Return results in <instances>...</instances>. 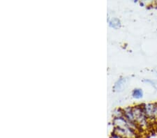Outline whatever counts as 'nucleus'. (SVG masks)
<instances>
[{"label":"nucleus","instance_id":"nucleus-1","mask_svg":"<svg viewBox=\"0 0 157 138\" xmlns=\"http://www.w3.org/2000/svg\"><path fill=\"white\" fill-rule=\"evenodd\" d=\"M133 114L134 119L141 124L146 123V114L144 111V109H142L139 106H136L135 108H133Z\"/></svg>","mask_w":157,"mask_h":138},{"label":"nucleus","instance_id":"nucleus-4","mask_svg":"<svg viewBox=\"0 0 157 138\" xmlns=\"http://www.w3.org/2000/svg\"><path fill=\"white\" fill-rule=\"evenodd\" d=\"M110 26L114 27V28H117L120 27V21L117 18H114L110 21Z\"/></svg>","mask_w":157,"mask_h":138},{"label":"nucleus","instance_id":"nucleus-3","mask_svg":"<svg viewBox=\"0 0 157 138\" xmlns=\"http://www.w3.org/2000/svg\"><path fill=\"white\" fill-rule=\"evenodd\" d=\"M132 95L133 98H135L136 99H140L143 96V92L142 91V89H135L133 91Z\"/></svg>","mask_w":157,"mask_h":138},{"label":"nucleus","instance_id":"nucleus-2","mask_svg":"<svg viewBox=\"0 0 157 138\" xmlns=\"http://www.w3.org/2000/svg\"><path fill=\"white\" fill-rule=\"evenodd\" d=\"M146 116L154 117L157 115V104H147L144 107Z\"/></svg>","mask_w":157,"mask_h":138}]
</instances>
